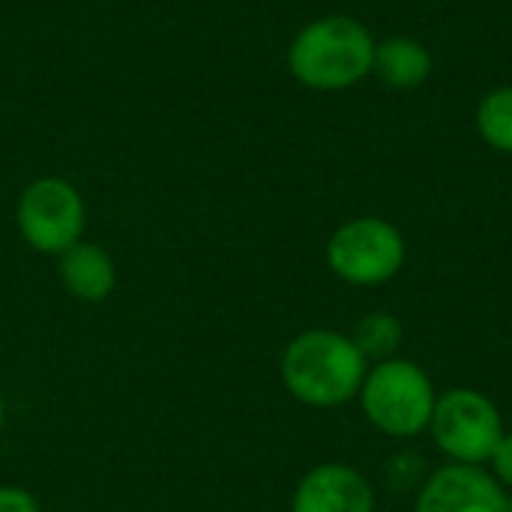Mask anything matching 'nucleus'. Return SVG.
I'll list each match as a JSON object with an SVG mask.
<instances>
[{
	"mask_svg": "<svg viewBox=\"0 0 512 512\" xmlns=\"http://www.w3.org/2000/svg\"><path fill=\"white\" fill-rule=\"evenodd\" d=\"M372 30L351 15H324L300 27L288 45L291 75L318 93H339L372 75Z\"/></svg>",
	"mask_w": 512,
	"mask_h": 512,
	"instance_id": "f257e3e1",
	"label": "nucleus"
},
{
	"mask_svg": "<svg viewBox=\"0 0 512 512\" xmlns=\"http://www.w3.org/2000/svg\"><path fill=\"white\" fill-rule=\"evenodd\" d=\"M285 390L312 408H336L354 399L366 381V357L351 336L336 330H306L282 354Z\"/></svg>",
	"mask_w": 512,
	"mask_h": 512,
	"instance_id": "f03ea898",
	"label": "nucleus"
},
{
	"mask_svg": "<svg viewBox=\"0 0 512 512\" xmlns=\"http://www.w3.org/2000/svg\"><path fill=\"white\" fill-rule=\"evenodd\" d=\"M360 402L372 426L393 438L420 435L435 414V387L411 360H381L360 387Z\"/></svg>",
	"mask_w": 512,
	"mask_h": 512,
	"instance_id": "7ed1b4c3",
	"label": "nucleus"
},
{
	"mask_svg": "<svg viewBox=\"0 0 512 512\" xmlns=\"http://www.w3.org/2000/svg\"><path fill=\"white\" fill-rule=\"evenodd\" d=\"M21 240L42 255H63L84 237L87 207L81 192L63 177H39L24 186L15 204Z\"/></svg>",
	"mask_w": 512,
	"mask_h": 512,
	"instance_id": "20e7f679",
	"label": "nucleus"
},
{
	"mask_svg": "<svg viewBox=\"0 0 512 512\" xmlns=\"http://www.w3.org/2000/svg\"><path fill=\"white\" fill-rule=\"evenodd\" d=\"M327 264L348 285H384L405 264V237L387 219H351L333 231L327 243Z\"/></svg>",
	"mask_w": 512,
	"mask_h": 512,
	"instance_id": "39448f33",
	"label": "nucleus"
},
{
	"mask_svg": "<svg viewBox=\"0 0 512 512\" xmlns=\"http://www.w3.org/2000/svg\"><path fill=\"white\" fill-rule=\"evenodd\" d=\"M432 435L456 465H483L504 438V423L492 399L477 390H450L435 402Z\"/></svg>",
	"mask_w": 512,
	"mask_h": 512,
	"instance_id": "423d86ee",
	"label": "nucleus"
},
{
	"mask_svg": "<svg viewBox=\"0 0 512 512\" xmlns=\"http://www.w3.org/2000/svg\"><path fill=\"white\" fill-rule=\"evenodd\" d=\"M414 512H507V495L477 465H447L420 489Z\"/></svg>",
	"mask_w": 512,
	"mask_h": 512,
	"instance_id": "0eeeda50",
	"label": "nucleus"
},
{
	"mask_svg": "<svg viewBox=\"0 0 512 512\" xmlns=\"http://www.w3.org/2000/svg\"><path fill=\"white\" fill-rule=\"evenodd\" d=\"M291 512H375V495L360 471L330 462L300 480Z\"/></svg>",
	"mask_w": 512,
	"mask_h": 512,
	"instance_id": "6e6552de",
	"label": "nucleus"
},
{
	"mask_svg": "<svg viewBox=\"0 0 512 512\" xmlns=\"http://www.w3.org/2000/svg\"><path fill=\"white\" fill-rule=\"evenodd\" d=\"M57 273L66 288L81 303H102L117 288V264L99 243L78 240L63 255H57Z\"/></svg>",
	"mask_w": 512,
	"mask_h": 512,
	"instance_id": "1a4fd4ad",
	"label": "nucleus"
},
{
	"mask_svg": "<svg viewBox=\"0 0 512 512\" xmlns=\"http://www.w3.org/2000/svg\"><path fill=\"white\" fill-rule=\"evenodd\" d=\"M435 69L432 51L414 36H390L375 45L372 75L390 90H414L429 81Z\"/></svg>",
	"mask_w": 512,
	"mask_h": 512,
	"instance_id": "9d476101",
	"label": "nucleus"
},
{
	"mask_svg": "<svg viewBox=\"0 0 512 512\" xmlns=\"http://www.w3.org/2000/svg\"><path fill=\"white\" fill-rule=\"evenodd\" d=\"M477 132L492 150L512 156V84L495 87L480 99Z\"/></svg>",
	"mask_w": 512,
	"mask_h": 512,
	"instance_id": "9b49d317",
	"label": "nucleus"
},
{
	"mask_svg": "<svg viewBox=\"0 0 512 512\" xmlns=\"http://www.w3.org/2000/svg\"><path fill=\"white\" fill-rule=\"evenodd\" d=\"M354 345L360 348V354L369 360V357H375V360H390V354L399 348V342H402V324L393 318V315H387V312H375V315H366L360 324H357V330H354Z\"/></svg>",
	"mask_w": 512,
	"mask_h": 512,
	"instance_id": "f8f14e48",
	"label": "nucleus"
},
{
	"mask_svg": "<svg viewBox=\"0 0 512 512\" xmlns=\"http://www.w3.org/2000/svg\"><path fill=\"white\" fill-rule=\"evenodd\" d=\"M0 512H42L39 501L21 486H0Z\"/></svg>",
	"mask_w": 512,
	"mask_h": 512,
	"instance_id": "ddd939ff",
	"label": "nucleus"
},
{
	"mask_svg": "<svg viewBox=\"0 0 512 512\" xmlns=\"http://www.w3.org/2000/svg\"><path fill=\"white\" fill-rule=\"evenodd\" d=\"M492 468H495V474H498V480L501 483H507L512 489V435H504L501 438V444H498V450L492 453Z\"/></svg>",
	"mask_w": 512,
	"mask_h": 512,
	"instance_id": "4468645a",
	"label": "nucleus"
},
{
	"mask_svg": "<svg viewBox=\"0 0 512 512\" xmlns=\"http://www.w3.org/2000/svg\"><path fill=\"white\" fill-rule=\"evenodd\" d=\"M3 420H6V402H3V393H0V429H3Z\"/></svg>",
	"mask_w": 512,
	"mask_h": 512,
	"instance_id": "2eb2a0df",
	"label": "nucleus"
},
{
	"mask_svg": "<svg viewBox=\"0 0 512 512\" xmlns=\"http://www.w3.org/2000/svg\"><path fill=\"white\" fill-rule=\"evenodd\" d=\"M507 512H512V495H510V498H507Z\"/></svg>",
	"mask_w": 512,
	"mask_h": 512,
	"instance_id": "dca6fc26",
	"label": "nucleus"
}]
</instances>
